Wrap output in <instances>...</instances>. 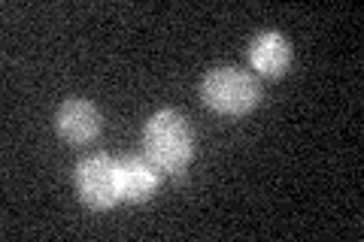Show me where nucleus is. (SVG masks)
Returning a JSON list of instances; mask_svg holds the SVG:
<instances>
[{
	"label": "nucleus",
	"mask_w": 364,
	"mask_h": 242,
	"mask_svg": "<svg viewBox=\"0 0 364 242\" xmlns=\"http://www.w3.org/2000/svg\"><path fill=\"white\" fill-rule=\"evenodd\" d=\"M252 67L264 76H282L291 64V45L277 31H267L252 40Z\"/></svg>",
	"instance_id": "39448f33"
},
{
	"label": "nucleus",
	"mask_w": 364,
	"mask_h": 242,
	"mask_svg": "<svg viewBox=\"0 0 364 242\" xmlns=\"http://www.w3.org/2000/svg\"><path fill=\"white\" fill-rule=\"evenodd\" d=\"M55 124L67 143H88L100 133V112L88 100H67L55 115Z\"/></svg>",
	"instance_id": "20e7f679"
},
{
	"label": "nucleus",
	"mask_w": 364,
	"mask_h": 242,
	"mask_svg": "<svg viewBox=\"0 0 364 242\" xmlns=\"http://www.w3.org/2000/svg\"><path fill=\"white\" fill-rule=\"evenodd\" d=\"M158 185V172L149 158H122L119 160V188L122 197L146 200Z\"/></svg>",
	"instance_id": "423d86ee"
},
{
	"label": "nucleus",
	"mask_w": 364,
	"mask_h": 242,
	"mask_svg": "<svg viewBox=\"0 0 364 242\" xmlns=\"http://www.w3.org/2000/svg\"><path fill=\"white\" fill-rule=\"evenodd\" d=\"M146 158L155 164V170L182 172L191 160V131L188 121L176 109H161L146 121L143 131Z\"/></svg>",
	"instance_id": "f257e3e1"
},
{
	"label": "nucleus",
	"mask_w": 364,
	"mask_h": 242,
	"mask_svg": "<svg viewBox=\"0 0 364 242\" xmlns=\"http://www.w3.org/2000/svg\"><path fill=\"white\" fill-rule=\"evenodd\" d=\"M200 97L210 109L222 115H246L249 109L258 106L261 88L255 76L240 70V67H219V70L207 73V79H203Z\"/></svg>",
	"instance_id": "f03ea898"
},
{
	"label": "nucleus",
	"mask_w": 364,
	"mask_h": 242,
	"mask_svg": "<svg viewBox=\"0 0 364 242\" xmlns=\"http://www.w3.org/2000/svg\"><path fill=\"white\" fill-rule=\"evenodd\" d=\"M76 188L82 194V200L95 209H109L116 200H122L119 188V160L107 155H95L79 160L76 167Z\"/></svg>",
	"instance_id": "7ed1b4c3"
}]
</instances>
